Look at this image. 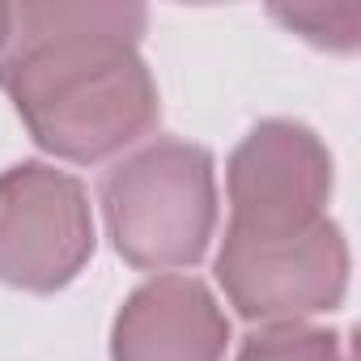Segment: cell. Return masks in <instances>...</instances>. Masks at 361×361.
<instances>
[{
  "instance_id": "cell-1",
  "label": "cell",
  "mask_w": 361,
  "mask_h": 361,
  "mask_svg": "<svg viewBox=\"0 0 361 361\" xmlns=\"http://www.w3.org/2000/svg\"><path fill=\"white\" fill-rule=\"evenodd\" d=\"M140 5H22L13 9L0 90L30 136L64 161H106L153 132L157 85L136 51Z\"/></svg>"
},
{
  "instance_id": "cell-2",
  "label": "cell",
  "mask_w": 361,
  "mask_h": 361,
  "mask_svg": "<svg viewBox=\"0 0 361 361\" xmlns=\"http://www.w3.org/2000/svg\"><path fill=\"white\" fill-rule=\"evenodd\" d=\"M102 213L115 251L132 268L157 276L196 268L217 226L213 153L157 136L106 174Z\"/></svg>"
},
{
  "instance_id": "cell-3",
  "label": "cell",
  "mask_w": 361,
  "mask_h": 361,
  "mask_svg": "<svg viewBox=\"0 0 361 361\" xmlns=\"http://www.w3.org/2000/svg\"><path fill=\"white\" fill-rule=\"evenodd\" d=\"M94 255V217L81 178L22 161L0 170V285L56 293Z\"/></svg>"
},
{
  "instance_id": "cell-4",
  "label": "cell",
  "mask_w": 361,
  "mask_h": 361,
  "mask_svg": "<svg viewBox=\"0 0 361 361\" xmlns=\"http://www.w3.org/2000/svg\"><path fill=\"white\" fill-rule=\"evenodd\" d=\"M217 281L243 319L302 323L340 306L348 289V247L331 217L281 238L226 234L217 255Z\"/></svg>"
},
{
  "instance_id": "cell-5",
  "label": "cell",
  "mask_w": 361,
  "mask_h": 361,
  "mask_svg": "<svg viewBox=\"0 0 361 361\" xmlns=\"http://www.w3.org/2000/svg\"><path fill=\"white\" fill-rule=\"evenodd\" d=\"M230 226L238 238H281L327 221L331 153L323 140L289 119H268L247 132L226 174Z\"/></svg>"
},
{
  "instance_id": "cell-6",
  "label": "cell",
  "mask_w": 361,
  "mask_h": 361,
  "mask_svg": "<svg viewBox=\"0 0 361 361\" xmlns=\"http://www.w3.org/2000/svg\"><path fill=\"white\" fill-rule=\"evenodd\" d=\"M230 319L204 281L161 272L145 281L119 310L111 361H221Z\"/></svg>"
},
{
  "instance_id": "cell-7",
  "label": "cell",
  "mask_w": 361,
  "mask_h": 361,
  "mask_svg": "<svg viewBox=\"0 0 361 361\" xmlns=\"http://www.w3.org/2000/svg\"><path fill=\"white\" fill-rule=\"evenodd\" d=\"M234 361H348V348L336 331L310 323H264Z\"/></svg>"
},
{
  "instance_id": "cell-8",
  "label": "cell",
  "mask_w": 361,
  "mask_h": 361,
  "mask_svg": "<svg viewBox=\"0 0 361 361\" xmlns=\"http://www.w3.org/2000/svg\"><path fill=\"white\" fill-rule=\"evenodd\" d=\"M272 18L327 51H353L361 43V5L353 0L344 5H276Z\"/></svg>"
},
{
  "instance_id": "cell-9",
  "label": "cell",
  "mask_w": 361,
  "mask_h": 361,
  "mask_svg": "<svg viewBox=\"0 0 361 361\" xmlns=\"http://www.w3.org/2000/svg\"><path fill=\"white\" fill-rule=\"evenodd\" d=\"M9 35H13V9L0 5V56L9 51Z\"/></svg>"
}]
</instances>
